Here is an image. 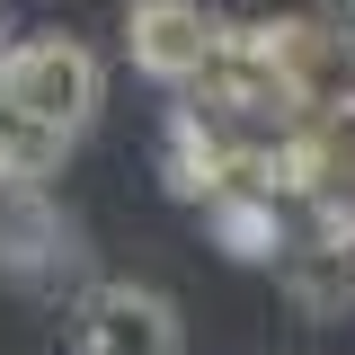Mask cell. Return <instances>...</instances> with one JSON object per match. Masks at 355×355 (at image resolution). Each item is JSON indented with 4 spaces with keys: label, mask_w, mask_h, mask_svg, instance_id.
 <instances>
[{
    "label": "cell",
    "mask_w": 355,
    "mask_h": 355,
    "mask_svg": "<svg viewBox=\"0 0 355 355\" xmlns=\"http://www.w3.org/2000/svg\"><path fill=\"white\" fill-rule=\"evenodd\" d=\"M98 98H107V71L80 36H27L0 53V107L27 116L36 133H53V142H71L98 116Z\"/></svg>",
    "instance_id": "obj_1"
},
{
    "label": "cell",
    "mask_w": 355,
    "mask_h": 355,
    "mask_svg": "<svg viewBox=\"0 0 355 355\" xmlns=\"http://www.w3.org/2000/svg\"><path fill=\"white\" fill-rule=\"evenodd\" d=\"M214 36H222V18L205 9V0H133V9H125L133 71H151V80H169V89H196Z\"/></svg>",
    "instance_id": "obj_2"
},
{
    "label": "cell",
    "mask_w": 355,
    "mask_h": 355,
    "mask_svg": "<svg viewBox=\"0 0 355 355\" xmlns=\"http://www.w3.org/2000/svg\"><path fill=\"white\" fill-rule=\"evenodd\" d=\"M80 355H178V311L151 284H89L80 293Z\"/></svg>",
    "instance_id": "obj_3"
},
{
    "label": "cell",
    "mask_w": 355,
    "mask_h": 355,
    "mask_svg": "<svg viewBox=\"0 0 355 355\" xmlns=\"http://www.w3.org/2000/svg\"><path fill=\"white\" fill-rule=\"evenodd\" d=\"M0 266L18 284H53L71 266V231L53 222V205L36 187H0Z\"/></svg>",
    "instance_id": "obj_4"
},
{
    "label": "cell",
    "mask_w": 355,
    "mask_h": 355,
    "mask_svg": "<svg viewBox=\"0 0 355 355\" xmlns=\"http://www.w3.org/2000/svg\"><path fill=\"white\" fill-rule=\"evenodd\" d=\"M284 293L311 311V320H329V311H347L355 302V249L338 240V231H320L311 222V240H284Z\"/></svg>",
    "instance_id": "obj_5"
},
{
    "label": "cell",
    "mask_w": 355,
    "mask_h": 355,
    "mask_svg": "<svg viewBox=\"0 0 355 355\" xmlns=\"http://www.w3.org/2000/svg\"><path fill=\"white\" fill-rule=\"evenodd\" d=\"M205 222H214L222 249H231V258H249V266L284 258V205L258 196V187H222L214 205H205Z\"/></svg>",
    "instance_id": "obj_6"
}]
</instances>
